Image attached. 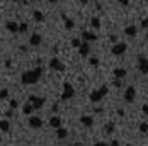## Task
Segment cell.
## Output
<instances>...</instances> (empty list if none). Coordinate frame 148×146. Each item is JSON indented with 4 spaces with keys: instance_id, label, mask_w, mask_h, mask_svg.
Returning <instances> with one entry per match:
<instances>
[{
    "instance_id": "obj_11",
    "label": "cell",
    "mask_w": 148,
    "mask_h": 146,
    "mask_svg": "<svg viewBox=\"0 0 148 146\" xmlns=\"http://www.w3.org/2000/svg\"><path fill=\"white\" fill-rule=\"evenodd\" d=\"M5 27H7V31H10L12 34H15V32H19V22H15V20H9V22L5 24Z\"/></svg>"
},
{
    "instance_id": "obj_8",
    "label": "cell",
    "mask_w": 148,
    "mask_h": 146,
    "mask_svg": "<svg viewBox=\"0 0 148 146\" xmlns=\"http://www.w3.org/2000/svg\"><path fill=\"white\" fill-rule=\"evenodd\" d=\"M49 68H51V70H56V72H65V65H63L58 58L49 59Z\"/></svg>"
},
{
    "instance_id": "obj_30",
    "label": "cell",
    "mask_w": 148,
    "mask_h": 146,
    "mask_svg": "<svg viewBox=\"0 0 148 146\" xmlns=\"http://www.w3.org/2000/svg\"><path fill=\"white\" fill-rule=\"evenodd\" d=\"M17 105H19V102H17V100H14V99H12V100H10V109L14 111V109H17Z\"/></svg>"
},
{
    "instance_id": "obj_28",
    "label": "cell",
    "mask_w": 148,
    "mask_h": 146,
    "mask_svg": "<svg viewBox=\"0 0 148 146\" xmlns=\"http://www.w3.org/2000/svg\"><path fill=\"white\" fill-rule=\"evenodd\" d=\"M7 97H9V90L7 88H2L0 90V100H5Z\"/></svg>"
},
{
    "instance_id": "obj_22",
    "label": "cell",
    "mask_w": 148,
    "mask_h": 146,
    "mask_svg": "<svg viewBox=\"0 0 148 146\" xmlns=\"http://www.w3.org/2000/svg\"><path fill=\"white\" fill-rule=\"evenodd\" d=\"M32 111H34V107H32V104H26V105L22 107V112H24L26 116H31V114H32Z\"/></svg>"
},
{
    "instance_id": "obj_17",
    "label": "cell",
    "mask_w": 148,
    "mask_h": 146,
    "mask_svg": "<svg viewBox=\"0 0 148 146\" xmlns=\"http://www.w3.org/2000/svg\"><path fill=\"white\" fill-rule=\"evenodd\" d=\"M89 51H90V46H89V43H82V46L78 48V53H80V56H87L89 55Z\"/></svg>"
},
{
    "instance_id": "obj_39",
    "label": "cell",
    "mask_w": 148,
    "mask_h": 146,
    "mask_svg": "<svg viewBox=\"0 0 148 146\" xmlns=\"http://www.w3.org/2000/svg\"><path fill=\"white\" fill-rule=\"evenodd\" d=\"M5 117H12V111H7L5 112Z\"/></svg>"
},
{
    "instance_id": "obj_2",
    "label": "cell",
    "mask_w": 148,
    "mask_h": 146,
    "mask_svg": "<svg viewBox=\"0 0 148 146\" xmlns=\"http://www.w3.org/2000/svg\"><path fill=\"white\" fill-rule=\"evenodd\" d=\"M107 90H109V88H107V85H102V87L99 88V90H94V92H92V93H90V102H94V104H97V102H101V100H102L104 97H106V95H107Z\"/></svg>"
},
{
    "instance_id": "obj_29",
    "label": "cell",
    "mask_w": 148,
    "mask_h": 146,
    "mask_svg": "<svg viewBox=\"0 0 148 146\" xmlns=\"http://www.w3.org/2000/svg\"><path fill=\"white\" fill-rule=\"evenodd\" d=\"M89 63L92 65V66H97V65H99V58H95V56H94V58L89 59Z\"/></svg>"
},
{
    "instance_id": "obj_16",
    "label": "cell",
    "mask_w": 148,
    "mask_h": 146,
    "mask_svg": "<svg viewBox=\"0 0 148 146\" xmlns=\"http://www.w3.org/2000/svg\"><path fill=\"white\" fill-rule=\"evenodd\" d=\"M29 44H31V46H34V48H36V46H39V44H41V36H39L38 32H34V34L29 38Z\"/></svg>"
},
{
    "instance_id": "obj_4",
    "label": "cell",
    "mask_w": 148,
    "mask_h": 146,
    "mask_svg": "<svg viewBox=\"0 0 148 146\" xmlns=\"http://www.w3.org/2000/svg\"><path fill=\"white\" fill-rule=\"evenodd\" d=\"M138 70L143 75H148V58H145L143 55L138 56Z\"/></svg>"
},
{
    "instance_id": "obj_14",
    "label": "cell",
    "mask_w": 148,
    "mask_h": 146,
    "mask_svg": "<svg viewBox=\"0 0 148 146\" xmlns=\"http://www.w3.org/2000/svg\"><path fill=\"white\" fill-rule=\"evenodd\" d=\"M112 75L116 76V80H123L126 75H128V72L124 70V68H114V72H112Z\"/></svg>"
},
{
    "instance_id": "obj_23",
    "label": "cell",
    "mask_w": 148,
    "mask_h": 146,
    "mask_svg": "<svg viewBox=\"0 0 148 146\" xmlns=\"http://www.w3.org/2000/svg\"><path fill=\"white\" fill-rule=\"evenodd\" d=\"M9 129H10V124H9V121H7V119L0 121V131H9Z\"/></svg>"
},
{
    "instance_id": "obj_34",
    "label": "cell",
    "mask_w": 148,
    "mask_h": 146,
    "mask_svg": "<svg viewBox=\"0 0 148 146\" xmlns=\"http://www.w3.org/2000/svg\"><path fill=\"white\" fill-rule=\"evenodd\" d=\"M109 146H119V141L118 139H112V141L109 143Z\"/></svg>"
},
{
    "instance_id": "obj_31",
    "label": "cell",
    "mask_w": 148,
    "mask_h": 146,
    "mask_svg": "<svg viewBox=\"0 0 148 146\" xmlns=\"http://www.w3.org/2000/svg\"><path fill=\"white\" fill-rule=\"evenodd\" d=\"M109 39H111V41H112L114 44H118V43H119V41H118V36H116V34H112V36H109Z\"/></svg>"
},
{
    "instance_id": "obj_6",
    "label": "cell",
    "mask_w": 148,
    "mask_h": 146,
    "mask_svg": "<svg viewBox=\"0 0 148 146\" xmlns=\"http://www.w3.org/2000/svg\"><path fill=\"white\" fill-rule=\"evenodd\" d=\"M134 97H136V88H134L133 85H130V87L124 90V100L128 104H131L134 100Z\"/></svg>"
},
{
    "instance_id": "obj_1",
    "label": "cell",
    "mask_w": 148,
    "mask_h": 146,
    "mask_svg": "<svg viewBox=\"0 0 148 146\" xmlns=\"http://www.w3.org/2000/svg\"><path fill=\"white\" fill-rule=\"evenodd\" d=\"M41 75H43V68H41V66H38V68H34V70H27V72L22 73L21 83H22V85H34V83L39 82Z\"/></svg>"
},
{
    "instance_id": "obj_26",
    "label": "cell",
    "mask_w": 148,
    "mask_h": 146,
    "mask_svg": "<svg viewBox=\"0 0 148 146\" xmlns=\"http://www.w3.org/2000/svg\"><path fill=\"white\" fill-rule=\"evenodd\" d=\"M140 132L141 134H148V122H141L140 124Z\"/></svg>"
},
{
    "instance_id": "obj_20",
    "label": "cell",
    "mask_w": 148,
    "mask_h": 146,
    "mask_svg": "<svg viewBox=\"0 0 148 146\" xmlns=\"http://www.w3.org/2000/svg\"><path fill=\"white\" fill-rule=\"evenodd\" d=\"M56 136H58V139H65L68 136V131L65 128H60V129H56Z\"/></svg>"
},
{
    "instance_id": "obj_27",
    "label": "cell",
    "mask_w": 148,
    "mask_h": 146,
    "mask_svg": "<svg viewBox=\"0 0 148 146\" xmlns=\"http://www.w3.org/2000/svg\"><path fill=\"white\" fill-rule=\"evenodd\" d=\"M80 46H82V41H80L78 38H73V39H72V48H77V49H78Z\"/></svg>"
},
{
    "instance_id": "obj_15",
    "label": "cell",
    "mask_w": 148,
    "mask_h": 146,
    "mask_svg": "<svg viewBox=\"0 0 148 146\" xmlns=\"http://www.w3.org/2000/svg\"><path fill=\"white\" fill-rule=\"evenodd\" d=\"M49 126H51V128H55V129H60V128H61V119H60L58 116L49 117Z\"/></svg>"
},
{
    "instance_id": "obj_9",
    "label": "cell",
    "mask_w": 148,
    "mask_h": 146,
    "mask_svg": "<svg viewBox=\"0 0 148 146\" xmlns=\"http://www.w3.org/2000/svg\"><path fill=\"white\" fill-rule=\"evenodd\" d=\"M29 126L32 129H39L43 126V119L41 117H36V116H31L29 117Z\"/></svg>"
},
{
    "instance_id": "obj_18",
    "label": "cell",
    "mask_w": 148,
    "mask_h": 146,
    "mask_svg": "<svg viewBox=\"0 0 148 146\" xmlns=\"http://www.w3.org/2000/svg\"><path fill=\"white\" fill-rule=\"evenodd\" d=\"M61 17H63V20H65V27H66L68 31H72V29H73V27H75L73 20H72V19H68V17H66L65 14H61Z\"/></svg>"
},
{
    "instance_id": "obj_35",
    "label": "cell",
    "mask_w": 148,
    "mask_h": 146,
    "mask_svg": "<svg viewBox=\"0 0 148 146\" xmlns=\"http://www.w3.org/2000/svg\"><path fill=\"white\" fill-rule=\"evenodd\" d=\"M141 111H143V112L148 116V105H147V104H145V105H141Z\"/></svg>"
},
{
    "instance_id": "obj_21",
    "label": "cell",
    "mask_w": 148,
    "mask_h": 146,
    "mask_svg": "<svg viewBox=\"0 0 148 146\" xmlns=\"http://www.w3.org/2000/svg\"><path fill=\"white\" fill-rule=\"evenodd\" d=\"M90 26H92L94 29H99V27H101V19H99V17H92V19H90Z\"/></svg>"
},
{
    "instance_id": "obj_32",
    "label": "cell",
    "mask_w": 148,
    "mask_h": 146,
    "mask_svg": "<svg viewBox=\"0 0 148 146\" xmlns=\"http://www.w3.org/2000/svg\"><path fill=\"white\" fill-rule=\"evenodd\" d=\"M141 27H143V29L148 27V19H143V20H141Z\"/></svg>"
},
{
    "instance_id": "obj_5",
    "label": "cell",
    "mask_w": 148,
    "mask_h": 146,
    "mask_svg": "<svg viewBox=\"0 0 148 146\" xmlns=\"http://www.w3.org/2000/svg\"><path fill=\"white\" fill-rule=\"evenodd\" d=\"M126 49H128V44H126V43H118V44H114V46H112L111 53H112L114 56H121Z\"/></svg>"
},
{
    "instance_id": "obj_37",
    "label": "cell",
    "mask_w": 148,
    "mask_h": 146,
    "mask_svg": "<svg viewBox=\"0 0 148 146\" xmlns=\"http://www.w3.org/2000/svg\"><path fill=\"white\" fill-rule=\"evenodd\" d=\"M94 146H109L107 143H104V141H99V143H95Z\"/></svg>"
},
{
    "instance_id": "obj_41",
    "label": "cell",
    "mask_w": 148,
    "mask_h": 146,
    "mask_svg": "<svg viewBox=\"0 0 148 146\" xmlns=\"http://www.w3.org/2000/svg\"><path fill=\"white\" fill-rule=\"evenodd\" d=\"M0 141H2V136H0Z\"/></svg>"
},
{
    "instance_id": "obj_13",
    "label": "cell",
    "mask_w": 148,
    "mask_h": 146,
    "mask_svg": "<svg viewBox=\"0 0 148 146\" xmlns=\"http://www.w3.org/2000/svg\"><path fill=\"white\" fill-rule=\"evenodd\" d=\"M80 122H82L85 128H92V126H94V117L92 116H82L80 117Z\"/></svg>"
},
{
    "instance_id": "obj_7",
    "label": "cell",
    "mask_w": 148,
    "mask_h": 146,
    "mask_svg": "<svg viewBox=\"0 0 148 146\" xmlns=\"http://www.w3.org/2000/svg\"><path fill=\"white\" fill-rule=\"evenodd\" d=\"M45 97H36V95H29V104H32L34 109H41L43 104H45Z\"/></svg>"
},
{
    "instance_id": "obj_10",
    "label": "cell",
    "mask_w": 148,
    "mask_h": 146,
    "mask_svg": "<svg viewBox=\"0 0 148 146\" xmlns=\"http://www.w3.org/2000/svg\"><path fill=\"white\" fill-rule=\"evenodd\" d=\"M82 39H84L85 43H90V41H95L97 36H95L94 32H90V31H84V32H82Z\"/></svg>"
},
{
    "instance_id": "obj_24",
    "label": "cell",
    "mask_w": 148,
    "mask_h": 146,
    "mask_svg": "<svg viewBox=\"0 0 148 146\" xmlns=\"http://www.w3.org/2000/svg\"><path fill=\"white\" fill-rule=\"evenodd\" d=\"M112 131H114V122H109V124L104 126V132H106V134H111Z\"/></svg>"
},
{
    "instance_id": "obj_25",
    "label": "cell",
    "mask_w": 148,
    "mask_h": 146,
    "mask_svg": "<svg viewBox=\"0 0 148 146\" xmlns=\"http://www.w3.org/2000/svg\"><path fill=\"white\" fill-rule=\"evenodd\" d=\"M19 32L21 34H26L27 32V24L26 22H19Z\"/></svg>"
},
{
    "instance_id": "obj_33",
    "label": "cell",
    "mask_w": 148,
    "mask_h": 146,
    "mask_svg": "<svg viewBox=\"0 0 148 146\" xmlns=\"http://www.w3.org/2000/svg\"><path fill=\"white\" fill-rule=\"evenodd\" d=\"M116 112H118V116H119V117H123L124 114H126V112H124V109H121V107H119V109L116 111Z\"/></svg>"
},
{
    "instance_id": "obj_3",
    "label": "cell",
    "mask_w": 148,
    "mask_h": 146,
    "mask_svg": "<svg viewBox=\"0 0 148 146\" xmlns=\"http://www.w3.org/2000/svg\"><path fill=\"white\" fill-rule=\"evenodd\" d=\"M73 95H75L73 85H72V83H68V82H65V83H63V92H61V97H60V100H61V102H65V100H70Z\"/></svg>"
},
{
    "instance_id": "obj_36",
    "label": "cell",
    "mask_w": 148,
    "mask_h": 146,
    "mask_svg": "<svg viewBox=\"0 0 148 146\" xmlns=\"http://www.w3.org/2000/svg\"><path fill=\"white\" fill-rule=\"evenodd\" d=\"M121 82H123V80H114V87L119 88V87H121Z\"/></svg>"
},
{
    "instance_id": "obj_40",
    "label": "cell",
    "mask_w": 148,
    "mask_h": 146,
    "mask_svg": "<svg viewBox=\"0 0 148 146\" xmlns=\"http://www.w3.org/2000/svg\"><path fill=\"white\" fill-rule=\"evenodd\" d=\"M72 146H82V145H80V143H73Z\"/></svg>"
},
{
    "instance_id": "obj_38",
    "label": "cell",
    "mask_w": 148,
    "mask_h": 146,
    "mask_svg": "<svg viewBox=\"0 0 148 146\" xmlns=\"http://www.w3.org/2000/svg\"><path fill=\"white\" fill-rule=\"evenodd\" d=\"M119 3H121V5H124V7H128V5H130V2H128V0H121Z\"/></svg>"
},
{
    "instance_id": "obj_12",
    "label": "cell",
    "mask_w": 148,
    "mask_h": 146,
    "mask_svg": "<svg viewBox=\"0 0 148 146\" xmlns=\"http://www.w3.org/2000/svg\"><path fill=\"white\" fill-rule=\"evenodd\" d=\"M136 32H138V27H136L134 24L124 27V34H126V36H130V38H134V36H136Z\"/></svg>"
},
{
    "instance_id": "obj_19",
    "label": "cell",
    "mask_w": 148,
    "mask_h": 146,
    "mask_svg": "<svg viewBox=\"0 0 148 146\" xmlns=\"http://www.w3.org/2000/svg\"><path fill=\"white\" fill-rule=\"evenodd\" d=\"M32 17H34L36 22H43V20H45V15H43L41 10H34V12H32Z\"/></svg>"
}]
</instances>
